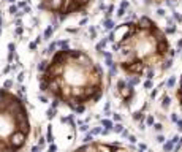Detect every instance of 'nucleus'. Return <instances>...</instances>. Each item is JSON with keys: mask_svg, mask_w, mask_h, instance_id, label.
<instances>
[{"mask_svg": "<svg viewBox=\"0 0 182 152\" xmlns=\"http://www.w3.org/2000/svg\"><path fill=\"white\" fill-rule=\"evenodd\" d=\"M40 89L60 105L82 111L105 94V73L89 52L74 48L56 51L40 74Z\"/></svg>", "mask_w": 182, "mask_h": 152, "instance_id": "f257e3e1", "label": "nucleus"}, {"mask_svg": "<svg viewBox=\"0 0 182 152\" xmlns=\"http://www.w3.org/2000/svg\"><path fill=\"white\" fill-rule=\"evenodd\" d=\"M114 45L119 70L130 78L151 76L169 67L174 51L166 32L149 16L125 22Z\"/></svg>", "mask_w": 182, "mask_h": 152, "instance_id": "f03ea898", "label": "nucleus"}, {"mask_svg": "<svg viewBox=\"0 0 182 152\" xmlns=\"http://www.w3.org/2000/svg\"><path fill=\"white\" fill-rule=\"evenodd\" d=\"M32 125L24 101L11 90L0 89V152H24Z\"/></svg>", "mask_w": 182, "mask_h": 152, "instance_id": "7ed1b4c3", "label": "nucleus"}, {"mask_svg": "<svg viewBox=\"0 0 182 152\" xmlns=\"http://www.w3.org/2000/svg\"><path fill=\"white\" fill-rule=\"evenodd\" d=\"M95 0H38V8L57 19L81 14L89 10Z\"/></svg>", "mask_w": 182, "mask_h": 152, "instance_id": "20e7f679", "label": "nucleus"}, {"mask_svg": "<svg viewBox=\"0 0 182 152\" xmlns=\"http://www.w3.org/2000/svg\"><path fill=\"white\" fill-rule=\"evenodd\" d=\"M70 152H138L135 147L120 143H105V141H90L82 146L71 149Z\"/></svg>", "mask_w": 182, "mask_h": 152, "instance_id": "39448f33", "label": "nucleus"}, {"mask_svg": "<svg viewBox=\"0 0 182 152\" xmlns=\"http://www.w3.org/2000/svg\"><path fill=\"white\" fill-rule=\"evenodd\" d=\"M176 100H177L179 109H180V112H182V76H180V79H179L177 89H176Z\"/></svg>", "mask_w": 182, "mask_h": 152, "instance_id": "423d86ee", "label": "nucleus"}, {"mask_svg": "<svg viewBox=\"0 0 182 152\" xmlns=\"http://www.w3.org/2000/svg\"><path fill=\"white\" fill-rule=\"evenodd\" d=\"M151 3H165V2H176V0H149Z\"/></svg>", "mask_w": 182, "mask_h": 152, "instance_id": "0eeeda50", "label": "nucleus"}, {"mask_svg": "<svg viewBox=\"0 0 182 152\" xmlns=\"http://www.w3.org/2000/svg\"><path fill=\"white\" fill-rule=\"evenodd\" d=\"M179 128H180V130H182V121H180V122H179Z\"/></svg>", "mask_w": 182, "mask_h": 152, "instance_id": "6e6552de", "label": "nucleus"}]
</instances>
